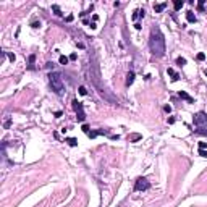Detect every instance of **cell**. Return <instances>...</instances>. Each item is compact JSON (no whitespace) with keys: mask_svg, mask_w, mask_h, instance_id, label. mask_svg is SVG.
<instances>
[{"mask_svg":"<svg viewBox=\"0 0 207 207\" xmlns=\"http://www.w3.org/2000/svg\"><path fill=\"white\" fill-rule=\"evenodd\" d=\"M71 104H73V108H74V112H76V120L82 123V122L86 120V113H84V108H82V104L78 102L76 99H74Z\"/></svg>","mask_w":207,"mask_h":207,"instance_id":"3957f363","label":"cell"},{"mask_svg":"<svg viewBox=\"0 0 207 207\" xmlns=\"http://www.w3.org/2000/svg\"><path fill=\"white\" fill-rule=\"evenodd\" d=\"M78 91H79V94H81V96H86V94H88V89H86L84 86H79Z\"/></svg>","mask_w":207,"mask_h":207,"instance_id":"d6986e66","label":"cell"},{"mask_svg":"<svg viewBox=\"0 0 207 207\" xmlns=\"http://www.w3.org/2000/svg\"><path fill=\"white\" fill-rule=\"evenodd\" d=\"M8 58H10L12 62H15V54H10V55H8Z\"/></svg>","mask_w":207,"mask_h":207,"instance_id":"f1b7e54d","label":"cell"},{"mask_svg":"<svg viewBox=\"0 0 207 207\" xmlns=\"http://www.w3.org/2000/svg\"><path fill=\"white\" fill-rule=\"evenodd\" d=\"M199 155H201V157H206V158H207V152H206V149H199Z\"/></svg>","mask_w":207,"mask_h":207,"instance_id":"603a6c76","label":"cell"},{"mask_svg":"<svg viewBox=\"0 0 207 207\" xmlns=\"http://www.w3.org/2000/svg\"><path fill=\"white\" fill-rule=\"evenodd\" d=\"M198 10H199V12H202V10H204V0H199V3H198Z\"/></svg>","mask_w":207,"mask_h":207,"instance_id":"ffe728a7","label":"cell"},{"mask_svg":"<svg viewBox=\"0 0 207 207\" xmlns=\"http://www.w3.org/2000/svg\"><path fill=\"white\" fill-rule=\"evenodd\" d=\"M66 21H68V23H70V21H73V16H71V15H68V16H66Z\"/></svg>","mask_w":207,"mask_h":207,"instance_id":"f546056e","label":"cell"},{"mask_svg":"<svg viewBox=\"0 0 207 207\" xmlns=\"http://www.w3.org/2000/svg\"><path fill=\"white\" fill-rule=\"evenodd\" d=\"M144 13H146V12H144V10H136V12L133 13V16H131V18H133V20H138V18H144Z\"/></svg>","mask_w":207,"mask_h":207,"instance_id":"30bf717a","label":"cell"},{"mask_svg":"<svg viewBox=\"0 0 207 207\" xmlns=\"http://www.w3.org/2000/svg\"><path fill=\"white\" fill-rule=\"evenodd\" d=\"M34 60H36V55H29V70H32L34 68Z\"/></svg>","mask_w":207,"mask_h":207,"instance_id":"e0dca14e","label":"cell"},{"mask_svg":"<svg viewBox=\"0 0 207 207\" xmlns=\"http://www.w3.org/2000/svg\"><path fill=\"white\" fill-rule=\"evenodd\" d=\"M82 131L88 134V133H89V126H88V125H82Z\"/></svg>","mask_w":207,"mask_h":207,"instance_id":"484cf974","label":"cell"},{"mask_svg":"<svg viewBox=\"0 0 207 207\" xmlns=\"http://www.w3.org/2000/svg\"><path fill=\"white\" fill-rule=\"evenodd\" d=\"M176 65H180V66H184V65H186V58L178 57V58H176Z\"/></svg>","mask_w":207,"mask_h":207,"instance_id":"ac0fdd59","label":"cell"},{"mask_svg":"<svg viewBox=\"0 0 207 207\" xmlns=\"http://www.w3.org/2000/svg\"><path fill=\"white\" fill-rule=\"evenodd\" d=\"M149 188H150V183L146 178H138L136 183H134V189L136 191H147Z\"/></svg>","mask_w":207,"mask_h":207,"instance_id":"5b68a950","label":"cell"},{"mask_svg":"<svg viewBox=\"0 0 207 207\" xmlns=\"http://www.w3.org/2000/svg\"><path fill=\"white\" fill-rule=\"evenodd\" d=\"M192 122H194V125L198 126V128H202L204 125H207V113L206 112H198L194 115V118H192Z\"/></svg>","mask_w":207,"mask_h":207,"instance_id":"277c9868","label":"cell"},{"mask_svg":"<svg viewBox=\"0 0 207 207\" xmlns=\"http://www.w3.org/2000/svg\"><path fill=\"white\" fill-rule=\"evenodd\" d=\"M186 20H188V23H196V16L192 12H188L186 13Z\"/></svg>","mask_w":207,"mask_h":207,"instance_id":"4fadbf2b","label":"cell"},{"mask_svg":"<svg viewBox=\"0 0 207 207\" xmlns=\"http://www.w3.org/2000/svg\"><path fill=\"white\" fill-rule=\"evenodd\" d=\"M49 82H50L52 91H54L57 96H62V94H63L65 84H63V79H62V74L60 73H50L49 74Z\"/></svg>","mask_w":207,"mask_h":207,"instance_id":"7a4b0ae2","label":"cell"},{"mask_svg":"<svg viewBox=\"0 0 207 207\" xmlns=\"http://www.w3.org/2000/svg\"><path fill=\"white\" fill-rule=\"evenodd\" d=\"M207 147V142H199V149H206Z\"/></svg>","mask_w":207,"mask_h":207,"instance_id":"d4e9b609","label":"cell"},{"mask_svg":"<svg viewBox=\"0 0 207 207\" xmlns=\"http://www.w3.org/2000/svg\"><path fill=\"white\" fill-rule=\"evenodd\" d=\"M70 60H76V54H71L70 55Z\"/></svg>","mask_w":207,"mask_h":207,"instance_id":"4dcf8cb0","label":"cell"},{"mask_svg":"<svg viewBox=\"0 0 207 207\" xmlns=\"http://www.w3.org/2000/svg\"><path fill=\"white\" fill-rule=\"evenodd\" d=\"M58 62H60V65H68V62H70V57L60 55V57H58Z\"/></svg>","mask_w":207,"mask_h":207,"instance_id":"5bb4252c","label":"cell"},{"mask_svg":"<svg viewBox=\"0 0 207 207\" xmlns=\"http://www.w3.org/2000/svg\"><path fill=\"white\" fill-rule=\"evenodd\" d=\"M196 134H207V130H204V128H199V130H196Z\"/></svg>","mask_w":207,"mask_h":207,"instance_id":"7402d4cb","label":"cell"},{"mask_svg":"<svg viewBox=\"0 0 207 207\" xmlns=\"http://www.w3.org/2000/svg\"><path fill=\"white\" fill-rule=\"evenodd\" d=\"M173 6H175V10L178 12V10L183 6V0H175V2H173Z\"/></svg>","mask_w":207,"mask_h":207,"instance_id":"2e32d148","label":"cell"},{"mask_svg":"<svg viewBox=\"0 0 207 207\" xmlns=\"http://www.w3.org/2000/svg\"><path fill=\"white\" fill-rule=\"evenodd\" d=\"M65 142H68L71 147L78 146V139H76V138H66V139H65Z\"/></svg>","mask_w":207,"mask_h":207,"instance_id":"8fae6325","label":"cell"},{"mask_svg":"<svg viewBox=\"0 0 207 207\" xmlns=\"http://www.w3.org/2000/svg\"><path fill=\"white\" fill-rule=\"evenodd\" d=\"M31 26H32V28H40V23H37V21H34V23H32V24H31Z\"/></svg>","mask_w":207,"mask_h":207,"instance_id":"4316f807","label":"cell"},{"mask_svg":"<svg viewBox=\"0 0 207 207\" xmlns=\"http://www.w3.org/2000/svg\"><path fill=\"white\" fill-rule=\"evenodd\" d=\"M133 81H134V73H133V71H130L128 76H126V86H131V84H133Z\"/></svg>","mask_w":207,"mask_h":207,"instance_id":"7c38bea8","label":"cell"},{"mask_svg":"<svg viewBox=\"0 0 207 207\" xmlns=\"http://www.w3.org/2000/svg\"><path fill=\"white\" fill-rule=\"evenodd\" d=\"M100 134H104V136H108V131H107V130H96V131H89V133H88V136L91 138V139H94V138L100 136Z\"/></svg>","mask_w":207,"mask_h":207,"instance_id":"8992f818","label":"cell"},{"mask_svg":"<svg viewBox=\"0 0 207 207\" xmlns=\"http://www.w3.org/2000/svg\"><path fill=\"white\" fill-rule=\"evenodd\" d=\"M139 138H141V136H139V134H134V136H133V138H131V139H133V141H138V139H139Z\"/></svg>","mask_w":207,"mask_h":207,"instance_id":"83f0119b","label":"cell"},{"mask_svg":"<svg viewBox=\"0 0 207 207\" xmlns=\"http://www.w3.org/2000/svg\"><path fill=\"white\" fill-rule=\"evenodd\" d=\"M178 96H180L181 99H184V100H188L189 104H192V102H194V99H192L191 96L188 94V92H184V91H180V92H178Z\"/></svg>","mask_w":207,"mask_h":207,"instance_id":"ba28073f","label":"cell"},{"mask_svg":"<svg viewBox=\"0 0 207 207\" xmlns=\"http://www.w3.org/2000/svg\"><path fill=\"white\" fill-rule=\"evenodd\" d=\"M149 49H150L154 57H164L165 55V37H164V34L160 32L158 28H154V29L150 31Z\"/></svg>","mask_w":207,"mask_h":207,"instance_id":"6da1fadb","label":"cell"},{"mask_svg":"<svg viewBox=\"0 0 207 207\" xmlns=\"http://www.w3.org/2000/svg\"><path fill=\"white\" fill-rule=\"evenodd\" d=\"M167 5H168L167 2H164V3H154V10H155V13H160V12H164V10L167 8Z\"/></svg>","mask_w":207,"mask_h":207,"instance_id":"52a82bcc","label":"cell"},{"mask_svg":"<svg viewBox=\"0 0 207 207\" xmlns=\"http://www.w3.org/2000/svg\"><path fill=\"white\" fill-rule=\"evenodd\" d=\"M164 110H165L167 113H170V112H172V107H170V105H165V107H164Z\"/></svg>","mask_w":207,"mask_h":207,"instance_id":"cb8c5ba5","label":"cell"},{"mask_svg":"<svg viewBox=\"0 0 207 207\" xmlns=\"http://www.w3.org/2000/svg\"><path fill=\"white\" fill-rule=\"evenodd\" d=\"M167 73L172 76V79H173V81H178V79H180V74H178L176 71L173 70V68H168V70H167Z\"/></svg>","mask_w":207,"mask_h":207,"instance_id":"9c48e42d","label":"cell"},{"mask_svg":"<svg viewBox=\"0 0 207 207\" xmlns=\"http://www.w3.org/2000/svg\"><path fill=\"white\" fill-rule=\"evenodd\" d=\"M204 74H206V76H207V70H204Z\"/></svg>","mask_w":207,"mask_h":207,"instance_id":"d6a6232c","label":"cell"},{"mask_svg":"<svg viewBox=\"0 0 207 207\" xmlns=\"http://www.w3.org/2000/svg\"><path fill=\"white\" fill-rule=\"evenodd\" d=\"M52 10L55 12V15H57V16H62V15H63V13H62V10H60V6H58V5H52Z\"/></svg>","mask_w":207,"mask_h":207,"instance_id":"9a60e30c","label":"cell"},{"mask_svg":"<svg viewBox=\"0 0 207 207\" xmlns=\"http://www.w3.org/2000/svg\"><path fill=\"white\" fill-rule=\"evenodd\" d=\"M62 116V112H55V118H60Z\"/></svg>","mask_w":207,"mask_h":207,"instance_id":"1f68e13d","label":"cell"},{"mask_svg":"<svg viewBox=\"0 0 207 207\" xmlns=\"http://www.w3.org/2000/svg\"><path fill=\"white\" fill-rule=\"evenodd\" d=\"M196 58H198V60H199V62H202V60H206V54H202V52H201V54H198V57H196Z\"/></svg>","mask_w":207,"mask_h":207,"instance_id":"44dd1931","label":"cell"}]
</instances>
